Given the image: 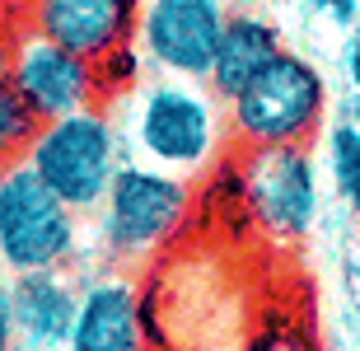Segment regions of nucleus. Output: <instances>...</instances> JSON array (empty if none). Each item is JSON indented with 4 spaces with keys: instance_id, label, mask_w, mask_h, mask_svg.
Returning a JSON list of instances; mask_svg holds the SVG:
<instances>
[{
    "instance_id": "obj_2",
    "label": "nucleus",
    "mask_w": 360,
    "mask_h": 351,
    "mask_svg": "<svg viewBox=\"0 0 360 351\" xmlns=\"http://www.w3.org/2000/svg\"><path fill=\"white\" fill-rule=\"evenodd\" d=\"M24 164L75 216L98 211L108 188H112V178H117V169H122L117 127H112V117L98 103L70 113V117L42 122L28 155H24Z\"/></svg>"
},
{
    "instance_id": "obj_5",
    "label": "nucleus",
    "mask_w": 360,
    "mask_h": 351,
    "mask_svg": "<svg viewBox=\"0 0 360 351\" xmlns=\"http://www.w3.org/2000/svg\"><path fill=\"white\" fill-rule=\"evenodd\" d=\"M80 248V220L24 160L0 169V267L10 276L66 267Z\"/></svg>"
},
{
    "instance_id": "obj_7",
    "label": "nucleus",
    "mask_w": 360,
    "mask_h": 351,
    "mask_svg": "<svg viewBox=\"0 0 360 351\" xmlns=\"http://www.w3.org/2000/svg\"><path fill=\"white\" fill-rule=\"evenodd\" d=\"M225 0H141L136 47L169 80H206L225 33Z\"/></svg>"
},
{
    "instance_id": "obj_13",
    "label": "nucleus",
    "mask_w": 360,
    "mask_h": 351,
    "mask_svg": "<svg viewBox=\"0 0 360 351\" xmlns=\"http://www.w3.org/2000/svg\"><path fill=\"white\" fill-rule=\"evenodd\" d=\"M323 174H328L337 202L360 211V127L351 117H337L323 132Z\"/></svg>"
},
{
    "instance_id": "obj_17",
    "label": "nucleus",
    "mask_w": 360,
    "mask_h": 351,
    "mask_svg": "<svg viewBox=\"0 0 360 351\" xmlns=\"http://www.w3.org/2000/svg\"><path fill=\"white\" fill-rule=\"evenodd\" d=\"M309 5H314L323 19H333L337 28H351L360 19V0H309Z\"/></svg>"
},
{
    "instance_id": "obj_6",
    "label": "nucleus",
    "mask_w": 360,
    "mask_h": 351,
    "mask_svg": "<svg viewBox=\"0 0 360 351\" xmlns=\"http://www.w3.org/2000/svg\"><path fill=\"white\" fill-rule=\"evenodd\" d=\"M319 160L309 146H248L239 164V197L271 239H304L319 220Z\"/></svg>"
},
{
    "instance_id": "obj_4",
    "label": "nucleus",
    "mask_w": 360,
    "mask_h": 351,
    "mask_svg": "<svg viewBox=\"0 0 360 351\" xmlns=\"http://www.w3.org/2000/svg\"><path fill=\"white\" fill-rule=\"evenodd\" d=\"M187 211H192V188L183 178L131 160L117 169L103 206H98V239L112 257L141 262L183 230Z\"/></svg>"
},
{
    "instance_id": "obj_8",
    "label": "nucleus",
    "mask_w": 360,
    "mask_h": 351,
    "mask_svg": "<svg viewBox=\"0 0 360 351\" xmlns=\"http://www.w3.org/2000/svg\"><path fill=\"white\" fill-rule=\"evenodd\" d=\"M10 80L19 89V98L28 103V113L38 122H56L70 117L80 108L98 103V75H94V61L56 47V42L38 38V33H24V38L10 47Z\"/></svg>"
},
{
    "instance_id": "obj_11",
    "label": "nucleus",
    "mask_w": 360,
    "mask_h": 351,
    "mask_svg": "<svg viewBox=\"0 0 360 351\" xmlns=\"http://www.w3.org/2000/svg\"><path fill=\"white\" fill-rule=\"evenodd\" d=\"M14 295V333L33 351H66L75 333V314H80V291L70 286L61 267L47 272H24L10 276Z\"/></svg>"
},
{
    "instance_id": "obj_14",
    "label": "nucleus",
    "mask_w": 360,
    "mask_h": 351,
    "mask_svg": "<svg viewBox=\"0 0 360 351\" xmlns=\"http://www.w3.org/2000/svg\"><path fill=\"white\" fill-rule=\"evenodd\" d=\"M42 122L28 113V103L19 98V89H14L10 70L0 75V169H10V164H19L28 155V146H33V136H38Z\"/></svg>"
},
{
    "instance_id": "obj_19",
    "label": "nucleus",
    "mask_w": 360,
    "mask_h": 351,
    "mask_svg": "<svg viewBox=\"0 0 360 351\" xmlns=\"http://www.w3.org/2000/svg\"><path fill=\"white\" fill-rule=\"evenodd\" d=\"M347 117H351V122H356V127H360V94L351 98V108H347Z\"/></svg>"
},
{
    "instance_id": "obj_20",
    "label": "nucleus",
    "mask_w": 360,
    "mask_h": 351,
    "mask_svg": "<svg viewBox=\"0 0 360 351\" xmlns=\"http://www.w3.org/2000/svg\"><path fill=\"white\" fill-rule=\"evenodd\" d=\"M267 5H309V0H267Z\"/></svg>"
},
{
    "instance_id": "obj_12",
    "label": "nucleus",
    "mask_w": 360,
    "mask_h": 351,
    "mask_svg": "<svg viewBox=\"0 0 360 351\" xmlns=\"http://www.w3.org/2000/svg\"><path fill=\"white\" fill-rule=\"evenodd\" d=\"M281 52H285V42H281V28L271 24V19H262V14H253V10L229 14L225 33H220V47H215V61H211V75H206L211 94L229 103V98L239 94L267 61H276Z\"/></svg>"
},
{
    "instance_id": "obj_10",
    "label": "nucleus",
    "mask_w": 360,
    "mask_h": 351,
    "mask_svg": "<svg viewBox=\"0 0 360 351\" xmlns=\"http://www.w3.org/2000/svg\"><path fill=\"white\" fill-rule=\"evenodd\" d=\"M66 351H146V314L127 276H98L80 291Z\"/></svg>"
},
{
    "instance_id": "obj_3",
    "label": "nucleus",
    "mask_w": 360,
    "mask_h": 351,
    "mask_svg": "<svg viewBox=\"0 0 360 351\" xmlns=\"http://www.w3.org/2000/svg\"><path fill=\"white\" fill-rule=\"evenodd\" d=\"M328 84L314 61L300 52H281L229 98V132L243 146H309L323 127Z\"/></svg>"
},
{
    "instance_id": "obj_1",
    "label": "nucleus",
    "mask_w": 360,
    "mask_h": 351,
    "mask_svg": "<svg viewBox=\"0 0 360 351\" xmlns=\"http://www.w3.org/2000/svg\"><path fill=\"white\" fill-rule=\"evenodd\" d=\"M131 146L164 174H201L220 150V108L197 80H155L136 89Z\"/></svg>"
},
{
    "instance_id": "obj_15",
    "label": "nucleus",
    "mask_w": 360,
    "mask_h": 351,
    "mask_svg": "<svg viewBox=\"0 0 360 351\" xmlns=\"http://www.w3.org/2000/svg\"><path fill=\"white\" fill-rule=\"evenodd\" d=\"M248 351H314V342H309L304 333H295V328H267V333L253 338Z\"/></svg>"
},
{
    "instance_id": "obj_9",
    "label": "nucleus",
    "mask_w": 360,
    "mask_h": 351,
    "mask_svg": "<svg viewBox=\"0 0 360 351\" xmlns=\"http://www.w3.org/2000/svg\"><path fill=\"white\" fill-rule=\"evenodd\" d=\"M136 19L141 0H28V33L84 61H103L122 42H131Z\"/></svg>"
},
{
    "instance_id": "obj_18",
    "label": "nucleus",
    "mask_w": 360,
    "mask_h": 351,
    "mask_svg": "<svg viewBox=\"0 0 360 351\" xmlns=\"http://www.w3.org/2000/svg\"><path fill=\"white\" fill-rule=\"evenodd\" d=\"M342 70H347V84L360 94V19L347 28V47H342Z\"/></svg>"
},
{
    "instance_id": "obj_16",
    "label": "nucleus",
    "mask_w": 360,
    "mask_h": 351,
    "mask_svg": "<svg viewBox=\"0 0 360 351\" xmlns=\"http://www.w3.org/2000/svg\"><path fill=\"white\" fill-rule=\"evenodd\" d=\"M0 351H19L14 333V295H10V272L0 267Z\"/></svg>"
}]
</instances>
